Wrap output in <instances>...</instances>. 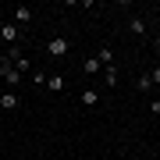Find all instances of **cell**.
<instances>
[{
    "instance_id": "obj_1",
    "label": "cell",
    "mask_w": 160,
    "mask_h": 160,
    "mask_svg": "<svg viewBox=\"0 0 160 160\" xmlns=\"http://www.w3.org/2000/svg\"><path fill=\"white\" fill-rule=\"evenodd\" d=\"M0 75L7 78V86H11V92H14V86L22 82V71H18V68H11V61H4V57H0Z\"/></svg>"
},
{
    "instance_id": "obj_2",
    "label": "cell",
    "mask_w": 160,
    "mask_h": 160,
    "mask_svg": "<svg viewBox=\"0 0 160 160\" xmlns=\"http://www.w3.org/2000/svg\"><path fill=\"white\" fill-rule=\"evenodd\" d=\"M68 50H71L68 39H50V43H46V53H50V57H64Z\"/></svg>"
},
{
    "instance_id": "obj_3",
    "label": "cell",
    "mask_w": 160,
    "mask_h": 160,
    "mask_svg": "<svg viewBox=\"0 0 160 160\" xmlns=\"http://www.w3.org/2000/svg\"><path fill=\"white\" fill-rule=\"evenodd\" d=\"M0 36H4L11 46H18V25H0Z\"/></svg>"
},
{
    "instance_id": "obj_4",
    "label": "cell",
    "mask_w": 160,
    "mask_h": 160,
    "mask_svg": "<svg viewBox=\"0 0 160 160\" xmlns=\"http://www.w3.org/2000/svg\"><path fill=\"white\" fill-rule=\"evenodd\" d=\"M32 22V11L29 7H14V25H29Z\"/></svg>"
},
{
    "instance_id": "obj_5",
    "label": "cell",
    "mask_w": 160,
    "mask_h": 160,
    "mask_svg": "<svg viewBox=\"0 0 160 160\" xmlns=\"http://www.w3.org/2000/svg\"><path fill=\"white\" fill-rule=\"evenodd\" d=\"M0 107L4 110H18V92H4L0 96Z\"/></svg>"
},
{
    "instance_id": "obj_6",
    "label": "cell",
    "mask_w": 160,
    "mask_h": 160,
    "mask_svg": "<svg viewBox=\"0 0 160 160\" xmlns=\"http://www.w3.org/2000/svg\"><path fill=\"white\" fill-rule=\"evenodd\" d=\"M46 86H50L53 92H64V86H68V82H64L61 75H46Z\"/></svg>"
},
{
    "instance_id": "obj_7",
    "label": "cell",
    "mask_w": 160,
    "mask_h": 160,
    "mask_svg": "<svg viewBox=\"0 0 160 160\" xmlns=\"http://www.w3.org/2000/svg\"><path fill=\"white\" fill-rule=\"evenodd\" d=\"M96 61H100V64H114V50H110V46H100Z\"/></svg>"
},
{
    "instance_id": "obj_8",
    "label": "cell",
    "mask_w": 160,
    "mask_h": 160,
    "mask_svg": "<svg viewBox=\"0 0 160 160\" xmlns=\"http://www.w3.org/2000/svg\"><path fill=\"white\" fill-rule=\"evenodd\" d=\"M135 89L139 92H149V89H153V78H149V75H139V78H135Z\"/></svg>"
},
{
    "instance_id": "obj_9",
    "label": "cell",
    "mask_w": 160,
    "mask_h": 160,
    "mask_svg": "<svg viewBox=\"0 0 160 160\" xmlns=\"http://www.w3.org/2000/svg\"><path fill=\"white\" fill-rule=\"evenodd\" d=\"M82 103H86V107H96V103H100V92L96 89H86V92H82Z\"/></svg>"
},
{
    "instance_id": "obj_10",
    "label": "cell",
    "mask_w": 160,
    "mask_h": 160,
    "mask_svg": "<svg viewBox=\"0 0 160 160\" xmlns=\"http://www.w3.org/2000/svg\"><path fill=\"white\" fill-rule=\"evenodd\" d=\"M82 68H86V75H96V71L103 68V64H100L96 57H86V64H82Z\"/></svg>"
},
{
    "instance_id": "obj_11",
    "label": "cell",
    "mask_w": 160,
    "mask_h": 160,
    "mask_svg": "<svg viewBox=\"0 0 160 160\" xmlns=\"http://www.w3.org/2000/svg\"><path fill=\"white\" fill-rule=\"evenodd\" d=\"M128 29H132V32H139V36H142V32H146V22H142V18H132V22H128Z\"/></svg>"
},
{
    "instance_id": "obj_12",
    "label": "cell",
    "mask_w": 160,
    "mask_h": 160,
    "mask_svg": "<svg viewBox=\"0 0 160 160\" xmlns=\"http://www.w3.org/2000/svg\"><path fill=\"white\" fill-rule=\"evenodd\" d=\"M149 78H153V86L160 82V64H153V71H149Z\"/></svg>"
},
{
    "instance_id": "obj_13",
    "label": "cell",
    "mask_w": 160,
    "mask_h": 160,
    "mask_svg": "<svg viewBox=\"0 0 160 160\" xmlns=\"http://www.w3.org/2000/svg\"><path fill=\"white\" fill-rule=\"evenodd\" d=\"M149 110H153V114H160V100H153V103H149Z\"/></svg>"
},
{
    "instance_id": "obj_14",
    "label": "cell",
    "mask_w": 160,
    "mask_h": 160,
    "mask_svg": "<svg viewBox=\"0 0 160 160\" xmlns=\"http://www.w3.org/2000/svg\"><path fill=\"white\" fill-rule=\"evenodd\" d=\"M153 50H157V53H160V36H157V39H153Z\"/></svg>"
}]
</instances>
